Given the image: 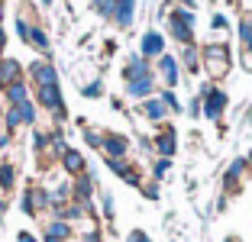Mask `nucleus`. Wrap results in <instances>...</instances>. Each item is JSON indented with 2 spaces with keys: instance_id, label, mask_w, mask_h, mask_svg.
<instances>
[{
  "instance_id": "20",
  "label": "nucleus",
  "mask_w": 252,
  "mask_h": 242,
  "mask_svg": "<svg viewBox=\"0 0 252 242\" xmlns=\"http://www.w3.org/2000/svg\"><path fill=\"white\" fill-rule=\"evenodd\" d=\"M3 94H7V103H10V107H20V103L32 100V94H30V84H26V81H16V84H10V88L3 91Z\"/></svg>"
},
{
  "instance_id": "13",
  "label": "nucleus",
  "mask_w": 252,
  "mask_h": 242,
  "mask_svg": "<svg viewBox=\"0 0 252 242\" xmlns=\"http://www.w3.org/2000/svg\"><path fill=\"white\" fill-rule=\"evenodd\" d=\"M139 113L149 120V123H165V120H168V107L162 103V97H158V94L149 97V100H142L139 103Z\"/></svg>"
},
{
  "instance_id": "11",
  "label": "nucleus",
  "mask_w": 252,
  "mask_h": 242,
  "mask_svg": "<svg viewBox=\"0 0 252 242\" xmlns=\"http://www.w3.org/2000/svg\"><path fill=\"white\" fill-rule=\"evenodd\" d=\"M123 94L129 97V100H149V97H156V78H139V81H126L123 84Z\"/></svg>"
},
{
  "instance_id": "37",
  "label": "nucleus",
  "mask_w": 252,
  "mask_h": 242,
  "mask_svg": "<svg viewBox=\"0 0 252 242\" xmlns=\"http://www.w3.org/2000/svg\"><path fill=\"white\" fill-rule=\"evenodd\" d=\"M210 26H214V30H230V16H223V13H214V20H210Z\"/></svg>"
},
{
  "instance_id": "41",
  "label": "nucleus",
  "mask_w": 252,
  "mask_h": 242,
  "mask_svg": "<svg viewBox=\"0 0 252 242\" xmlns=\"http://www.w3.org/2000/svg\"><path fill=\"white\" fill-rule=\"evenodd\" d=\"M7 49V32H3V26H0V52Z\"/></svg>"
},
{
  "instance_id": "28",
  "label": "nucleus",
  "mask_w": 252,
  "mask_h": 242,
  "mask_svg": "<svg viewBox=\"0 0 252 242\" xmlns=\"http://www.w3.org/2000/svg\"><path fill=\"white\" fill-rule=\"evenodd\" d=\"M104 136H107V132H100V129H91V126L84 129V142H88L91 149H97V152L104 149Z\"/></svg>"
},
{
  "instance_id": "47",
  "label": "nucleus",
  "mask_w": 252,
  "mask_h": 242,
  "mask_svg": "<svg viewBox=\"0 0 252 242\" xmlns=\"http://www.w3.org/2000/svg\"><path fill=\"white\" fill-rule=\"evenodd\" d=\"M0 120H3V103H0Z\"/></svg>"
},
{
  "instance_id": "25",
  "label": "nucleus",
  "mask_w": 252,
  "mask_h": 242,
  "mask_svg": "<svg viewBox=\"0 0 252 242\" xmlns=\"http://www.w3.org/2000/svg\"><path fill=\"white\" fill-rule=\"evenodd\" d=\"M81 97H88V100H97V97H104V81L97 78V81H88L81 88Z\"/></svg>"
},
{
  "instance_id": "31",
  "label": "nucleus",
  "mask_w": 252,
  "mask_h": 242,
  "mask_svg": "<svg viewBox=\"0 0 252 242\" xmlns=\"http://www.w3.org/2000/svg\"><path fill=\"white\" fill-rule=\"evenodd\" d=\"M168 168H171V158H158L156 165H152V175H156V181H162V178L168 175Z\"/></svg>"
},
{
  "instance_id": "15",
  "label": "nucleus",
  "mask_w": 252,
  "mask_h": 242,
  "mask_svg": "<svg viewBox=\"0 0 252 242\" xmlns=\"http://www.w3.org/2000/svg\"><path fill=\"white\" fill-rule=\"evenodd\" d=\"M165 20H168V36L175 39V42H181V45H194V30L188 26V23H181L178 16H175V10H171Z\"/></svg>"
},
{
  "instance_id": "39",
  "label": "nucleus",
  "mask_w": 252,
  "mask_h": 242,
  "mask_svg": "<svg viewBox=\"0 0 252 242\" xmlns=\"http://www.w3.org/2000/svg\"><path fill=\"white\" fill-rule=\"evenodd\" d=\"M142 194H146L149 200H158V187L156 184H142Z\"/></svg>"
},
{
  "instance_id": "5",
  "label": "nucleus",
  "mask_w": 252,
  "mask_h": 242,
  "mask_svg": "<svg viewBox=\"0 0 252 242\" xmlns=\"http://www.w3.org/2000/svg\"><path fill=\"white\" fill-rule=\"evenodd\" d=\"M20 210L26 213V216H42L45 210H49V194H45V187H26L20 197Z\"/></svg>"
},
{
  "instance_id": "33",
  "label": "nucleus",
  "mask_w": 252,
  "mask_h": 242,
  "mask_svg": "<svg viewBox=\"0 0 252 242\" xmlns=\"http://www.w3.org/2000/svg\"><path fill=\"white\" fill-rule=\"evenodd\" d=\"M123 242H152V236H149L146 229H129Z\"/></svg>"
},
{
  "instance_id": "14",
  "label": "nucleus",
  "mask_w": 252,
  "mask_h": 242,
  "mask_svg": "<svg viewBox=\"0 0 252 242\" xmlns=\"http://www.w3.org/2000/svg\"><path fill=\"white\" fill-rule=\"evenodd\" d=\"M152 149L158 152V158H171V155L178 152V132L175 129H162L156 139H152Z\"/></svg>"
},
{
  "instance_id": "16",
  "label": "nucleus",
  "mask_w": 252,
  "mask_h": 242,
  "mask_svg": "<svg viewBox=\"0 0 252 242\" xmlns=\"http://www.w3.org/2000/svg\"><path fill=\"white\" fill-rule=\"evenodd\" d=\"M16 81H23V65L16 59H0V91H7Z\"/></svg>"
},
{
  "instance_id": "32",
  "label": "nucleus",
  "mask_w": 252,
  "mask_h": 242,
  "mask_svg": "<svg viewBox=\"0 0 252 242\" xmlns=\"http://www.w3.org/2000/svg\"><path fill=\"white\" fill-rule=\"evenodd\" d=\"M175 16H178L181 23H188L191 30H194V26H197V16H194V10H185V7H178V10H175Z\"/></svg>"
},
{
  "instance_id": "26",
  "label": "nucleus",
  "mask_w": 252,
  "mask_h": 242,
  "mask_svg": "<svg viewBox=\"0 0 252 242\" xmlns=\"http://www.w3.org/2000/svg\"><path fill=\"white\" fill-rule=\"evenodd\" d=\"M20 113H23V126H36V120H39V110H36V103H32V100L20 103Z\"/></svg>"
},
{
  "instance_id": "10",
  "label": "nucleus",
  "mask_w": 252,
  "mask_h": 242,
  "mask_svg": "<svg viewBox=\"0 0 252 242\" xmlns=\"http://www.w3.org/2000/svg\"><path fill=\"white\" fill-rule=\"evenodd\" d=\"M74 236V226L68 220H49L42 223V242H68Z\"/></svg>"
},
{
  "instance_id": "44",
  "label": "nucleus",
  "mask_w": 252,
  "mask_h": 242,
  "mask_svg": "<svg viewBox=\"0 0 252 242\" xmlns=\"http://www.w3.org/2000/svg\"><path fill=\"white\" fill-rule=\"evenodd\" d=\"M246 161H249V168H252V152H249V155H246Z\"/></svg>"
},
{
  "instance_id": "17",
  "label": "nucleus",
  "mask_w": 252,
  "mask_h": 242,
  "mask_svg": "<svg viewBox=\"0 0 252 242\" xmlns=\"http://www.w3.org/2000/svg\"><path fill=\"white\" fill-rule=\"evenodd\" d=\"M62 171H65L68 178H78V175H84L88 171V165H84V155L78 152V149H68L65 155H62Z\"/></svg>"
},
{
  "instance_id": "12",
  "label": "nucleus",
  "mask_w": 252,
  "mask_h": 242,
  "mask_svg": "<svg viewBox=\"0 0 252 242\" xmlns=\"http://www.w3.org/2000/svg\"><path fill=\"white\" fill-rule=\"evenodd\" d=\"M100 152H104L107 158H126V155H129V139H126L123 132H107Z\"/></svg>"
},
{
  "instance_id": "21",
  "label": "nucleus",
  "mask_w": 252,
  "mask_h": 242,
  "mask_svg": "<svg viewBox=\"0 0 252 242\" xmlns=\"http://www.w3.org/2000/svg\"><path fill=\"white\" fill-rule=\"evenodd\" d=\"M30 45L39 52V55H49V52H52V42H49V32H45L42 26H32V32H30Z\"/></svg>"
},
{
  "instance_id": "4",
  "label": "nucleus",
  "mask_w": 252,
  "mask_h": 242,
  "mask_svg": "<svg viewBox=\"0 0 252 242\" xmlns=\"http://www.w3.org/2000/svg\"><path fill=\"white\" fill-rule=\"evenodd\" d=\"M36 103L42 107V110H49L55 120H65V97H62V88L55 84V88H36Z\"/></svg>"
},
{
  "instance_id": "9",
  "label": "nucleus",
  "mask_w": 252,
  "mask_h": 242,
  "mask_svg": "<svg viewBox=\"0 0 252 242\" xmlns=\"http://www.w3.org/2000/svg\"><path fill=\"white\" fill-rule=\"evenodd\" d=\"M97 194V181L94 171H84V175L71 178V200H81V204H91V197Z\"/></svg>"
},
{
  "instance_id": "40",
  "label": "nucleus",
  "mask_w": 252,
  "mask_h": 242,
  "mask_svg": "<svg viewBox=\"0 0 252 242\" xmlns=\"http://www.w3.org/2000/svg\"><path fill=\"white\" fill-rule=\"evenodd\" d=\"M16 242H39V239L32 233H26V229H20V233H16Z\"/></svg>"
},
{
  "instance_id": "35",
  "label": "nucleus",
  "mask_w": 252,
  "mask_h": 242,
  "mask_svg": "<svg viewBox=\"0 0 252 242\" xmlns=\"http://www.w3.org/2000/svg\"><path fill=\"white\" fill-rule=\"evenodd\" d=\"M81 242H104V233H100V229H84L81 233Z\"/></svg>"
},
{
  "instance_id": "43",
  "label": "nucleus",
  "mask_w": 252,
  "mask_h": 242,
  "mask_svg": "<svg viewBox=\"0 0 252 242\" xmlns=\"http://www.w3.org/2000/svg\"><path fill=\"white\" fill-rule=\"evenodd\" d=\"M223 242H239V236H226V239H223Z\"/></svg>"
},
{
  "instance_id": "2",
  "label": "nucleus",
  "mask_w": 252,
  "mask_h": 242,
  "mask_svg": "<svg viewBox=\"0 0 252 242\" xmlns=\"http://www.w3.org/2000/svg\"><path fill=\"white\" fill-rule=\"evenodd\" d=\"M197 97L204 100V117L207 120H220L223 110L230 107V94H226L223 88H217L214 81H207V84L197 91Z\"/></svg>"
},
{
  "instance_id": "27",
  "label": "nucleus",
  "mask_w": 252,
  "mask_h": 242,
  "mask_svg": "<svg viewBox=\"0 0 252 242\" xmlns=\"http://www.w3.org/2000/svg\"><path fill=\"white\" fill-rule=\"evenodd\" d=\"M100 207H104V220L113 223V216H117V207H113V194H110V191H100Z\"/></svg>"
},
{
  "instance_id": "29",
  "label": "nucleus",
  "mask_w": 252,
  "mask_h": 242,
  "mask_svg": "<svg viewBox=\"0 0 252 242\" xmlns=\"http://www.w3.org/2000/svg\"><path fill=\"white\" fill-rule=\"evenodd\" d=\"M32 26H36V23H30V16H16V36L23 39V42H30V32H32Z\"/></svg>"
},
{
  "instance_id": "23",
  "label": "nucleus",
  "mask_w": 252,
  "mask_h": 242,
  "mask_svg": "<svg viewBox=\"0 0 252 242\" xmlns=\"http://www.w3.org/2000/svg\"><path fill=\"white\" fill-rule=\"evenodd\" d=\"M158 97H162V103L168 107V113H185V107H181V100H178V94H175V91L162 88V91H158Z\"/></svg>"
},
{
  "instance_id": "34",
  "label": "nucleus",
  "mask_w": 252,
  "mask_h": 242,
  "mask_svg": "<svg viewBox=\"0 0 252 242\" xmlns=\"http://www.w3.org/2000/svg\"><path fill=\"white\" fill-rule=\"evenodd\" d=\"M239 65H243V71L252 74V49L249 45H243V52H239Z\"/></svg>"
},
{
  "instance_id": "46",
  "label": "nucleus",
  "mask_w": 252,
  "mask_h": 242,
  "mask_svg": "<svg viewBox=\"0 0 252 242\" xmlns=\"http://www.w3.org/2000/svg\"><path fill=\"white\" fill-rule=\"evenodd\" d=\"M42 3H45V7H52V0H42Z\"/></svg>"
},
{
  "instance_id": "19",
  "label": "nucleus",
  "mask_w": 252,
  "mask_h": 242,
  "mask_svg": "<svg viewBox=\"0 0 252 242\" xmlns=\"http://www.w3.org/2000/svg\"><path fill=\"white\" fill-rule=\"evenodd\" d=\"M133 20H136V0H120L113 23H117L120 30H129V26H133Z\"/></svg>"
},
{
  "instance_id": "1",
  "label": "nucleus",
  "mask_w": 252,
  "mask_h": 242,
  "mask_svg": "<svg viewBox=\"0 0 252 242\" xmlns=\"http://www.w3.org/2000/svg\"><path fill=\"white\" fill-rule=\"evenodd\" d=\"M200 59H204V71H207L210 81H223L230 74V65H233V52L226 42H207L200 45Z\"/></svg>"
},
{
  "instance_id": "38",
  "label": "nucleus",
  "mask_w": 252,
  "mask_h": 242,
  "mask_svg": "<svg viewBox=\"0 0 252 242\" xmlns=\"http://www.w3.org/2000/svg\"><path fill=\"white\" fill-rule=\"evenodd\" d=\"M10 136H13V132H10L7 126H3V120H0V149H7V146H10Z\"/></svg>"
},
{
  "instance_id": "30",
  "label": "nucleus",
  "mask_w": 252,
  "mask_h": 242,
  "mask_svg": "<svg viewBox=\"0 0 252 242\" xmlns=\"http://www.w3.org/2000/svg\"><path fill=\"white\" fill-rule=\"evenodd\" d=\"M239 42H243V45H252V13L239 20Z\"/></svg>"
},
{
  "instance_id": "24",
  "label": "nucleus",
  "mask_w": 252,
  "mask_h": 242,
  "mask_svg": "<svg viewBox=\"0 0 252 242\" xmlns=\"http://www.w3.org/2000/svg\"><path fill=\"white\" fill-rule=\"evenodd\" d=\"M117 3L120 0H94V10L104 16V20H113V16H117Z\"/></svg>"
},
{
  "instance_id": "22",
  "label": "nucleus",
  "mask_w": 252,
  "mask_h": 242,
  "mask_svg": "<svg viewBox=\"0 0 252 242\" xmlns=\"http://www.w3.org/2000/svg\"><path fill=\"white\" fill-rule=\"evenodd\" d=\"M16 187V168L10 165V161H0V191L7 194Z\"/></svg>"
},
{
  "instance_id": "6",
  "label": "nucleus",
  "mask_w": 252,
  "mask_h": 242,
  "mask_svg": "<svg viewBox=\"0 0 252 242\" xmlns=\"http://www.w3.org/2000/svg\"><path fill=\"white\" fill-rule=\"evenodd\" d=\"M156 74L162 78V84L168 91H175L181 84V61L175 59V55H168V52H165L162 59H158V65H156Z\"/></svg>"
},
{
  "instance_id": "18",
  "label": "nucleus",
  "mask_w": 252,
  "mask_h": 242,
  "mask_svg": "<svg viewBox=\"0 0 252 242\" xmlns=\"http://www.w3.org/2000/svg\"><path fill=\"white\" fill-rule=\"evenodd\" d=\"M181 68H188L191 74H200V68H204V59H200V45H181Z\"/></svg>"
},
{
  "instance_id": "3",
  "label": "nucleus",
  "mask_w": 252,
  "mask_h": 242,
  "mask_svg": "<svg viewBox=\"0 0 252 242\" xmlns=\"http://www.w3.org/2000/svg\"><path fill=\"white\" fill-rule=\"evenodd\" d=\"M26 74H30V88H55V84H59V68L49 59L32 61Z\"/></svg>"
},
{
  "instance_id": "42",
  "label": "nucleus",
  "mask_w": 252,
  "mask_h": 242,
  "mask_svg": "<svg viewBox=\"0 0 252 242\" xmlns=\"http://www.w3.org/2000/svg\"><path fill=\"white\" fill-rule=\"evenodd\" d=\"M181 7H185V10H194V7H197V0H181Z\"/></svg>"
},
{
  "instance_id": "45",
  "label": "nucleus",
  "mask_w": 252,
  "mask_h": 242,
  "mask_svg": "<svg viewBox=\"0 0 252 242\" xmlns=\"http://www.w3.org/2000/svg\"><path fill=\"white\" fill-rule=\"evenodd\" d=\"M0 210H3V191H0Z\"/></svg>"
},
{
  "instance_id": "8",
  "label": "nucleus",
  "mask_w": 252,
  "mask_h": 242,
  "mask_svg": "<svg viewBox=\"0 0 252 242\" xmlns=\"http://www.w3.org/2000/svg\"><path fill=\"white\" fill-rule=\"evenodd\" d=\"M139 55L142 59H162L165 55V36L158 30H146L142 32V42H139Z\"/></svg>"
},
{
  "instance_id": "36",
  "label": "nucleus",
  "mask_w": 252,
  "mask_h": 242,
  "mask_svg": "<svg viewBox=\"0 0 252 242\" xmlns=\"http://www.w3.org/2000/svg\"><path fill=\"white\" fill-rule=\"evenodd\" d=\"M188 113H191L194 120H197V117H204V100H200V97H194V100L188 103Z\"/></svg>"
},
{
  "instance_id": "7",
  "label": "nucleus",
  "mask_w": 252,
  "mask_h": 242,
  "mask_svg": "<svg viewBox=\"0 0 252 242\" xmlns=\"http://www.w3.org/2000/svg\"><path fill=\"white\" fill-rule=\"evenodd\" d=\"M139 78H156V68L149 65V61L142 59L139 52H136V55H126V65H123V84H126V81H139Z\"/></svg>"
}]
</instances>
